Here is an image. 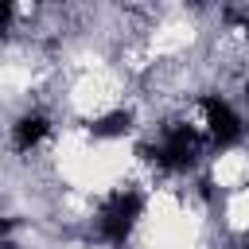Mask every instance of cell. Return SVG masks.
I'll list each match as a JSON object with an SVG mask.
<instances>
[{"instance_id": "obj_9", "label": "cell", "mask_w": 249, "mask_h": 249, "mask_svg": "<svg viewBox=\"0 0 249 249\" xmlns=\"http://www.w3.org/2000/svg\"><path fill=\"white\" fill-rule=\"evenodd\" d=\"M245 249H249V245H245Z\"/></svg>"}, {"instance_id": "obj_2", "label": "cell", "mask_w": 249, "mask_h": 249, "mask_svg": "<svg viewBox=\"0 0 249 249\" xmlns=\"http://www.w3.org/2000/svg\"><path fill=\"white\" fill-rule=\"evenodd\" d=\"M140 210H144V198L136 191H113L97 210V233L109 245H124L132 226L140 222Z\"/></svg>"}, {"instance_id": "obj_6", "label": "cell", "mask_w": 249, "mask_h": 249, "mask_svg": "<svg viewBox=\"0 0 249 249\" xmlns=\"http://www.w3.org/2000/svg\"><path fill=\"white\" fill-rule=\"evenodd\" d=\"M8 19H12V4H8V0H0V31L8 27Z\"/></svg>"}, {"instance_id": "obj_1", "label": "cell", "mask_w": 249, "mask_h": 249, "mask_svg": "<svg viewBox=\"0 0 249 249\" xmlns=\"http://www.w3.org/2000/svg\"><path fill=\"white\" fill-rule=\"evenodd\" d=\"M144 156L163 167V171H187L195 167V160L202 156V136L191 128V124H171L152 148H144Z\"/></svg>"}, {"instance_id": "obj_4", "label": "cell", "mask_w": 249, "mask_h": 249, "mask_svg": "<svg viewBox=\"0 0 249 249\" xmlns=\"http://www.w3.org/2000/svg\"><path fill=\"white\" fill-rule=\"evenodd\" d=\"M47 132H51V121H47L43 113H23V117L12 124V148H16V152H31Z\"/></svg>"}, {"instance_id": "obj_5", "label": "cell", "mask_w": 249, "mask_h": 249, "mask_svg": "<svg viewBox=\"0 0 249 249\" xmlns=\"http://www.w3.org/2000/svg\"><path fill=\"white\" fill-rule=\"evenodd\" d=\"M128 124H132L128 113H109V117H97L89 124V132H93V140H113V136H124Z\"/></svg>"}, {"instance_id": "obj_7", "label": "cell", "mask_w": 249, "mask_h": 249, "mask_svg": "<svg viewBox=\"0 0 249 249\" xmlns=\"http://www.w3.org/2000/svg\"><path fill=\"white\" fill-rule=\"evenodd\" d=\"M8 230H12V222H8V218H0V245H4V233H8Z\"/></svg>"}, {"instance_id": "obj_8", "label": "cell", "mask_w": 249, "mask_h": 249, "mask_svg": "<svg viewBox=\"0 0 249 249\" xmlns=\"http://www.w3.org/2000/svg\"><path fill=\"white\" fill-rule=\"evenodd\" d=\"M245 97H249V82H245Z\"/></svg>"}, {"instance_id": "obj_3", "label": "cell", "mask_w": 249, "mask_h": 249, "mask_svg": "<svg viewBox=\"0 0 249 249\" xmlns=\"http://www.w3.org/2000/svg\"><path fill=\"white\" fill-rule=\"evenodd\" d=\"M202 117H206V136H210L218 148H230V144H237V140L245 136L241 113H237L226 97H218V93L202 97Z\"/></svg>"}]
</instances>
